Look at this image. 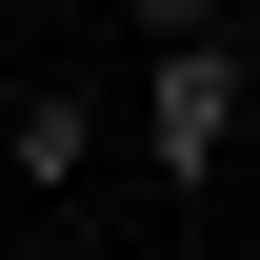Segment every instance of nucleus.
Masks as SVG:
<instances>
[{
    "mask_svg": "<svg viewBox=\"0 0 260 260\" xmlns=\"http://www.w3.org/2000/svg\"><path fill=\"white\" fill-rule=\"evenodd\" d=\"M240 120H260V80H240V20L220 40H160V80H140V160H160V200H200L240 160Z\"/></svg>",
    "mask_w": 260,
    "mask_h": 260,
    "instance_id": "1",
    "label": "nucleus"
},
{
    "mask_svg": "<svg viewBox=\"0 0 260 260\" xmlns=\"http://www.w3.org/2000/svg\"><path fill=\"white\" fill-rule=\"evenodd\" d=\"M140 40H220V0H140Z\"/></svg>",
    "mask_w": 260,
    "mask_h": 260,
    "instance_id": "3",
    "label": "nucleus"
},
{
    "mask_svg": "<svg viewBox=\"0 0 260 260\" xmlns=\"http://www.w3.org/2000/svg\"><path fill=\"white\" fill-rule=\"evenodd\" d=\"M0 160H20V180H60V200H80V160H100V100H80V80H40V100H20V120H0Z\"/></svg>",
    "mask_w": 260,
    "mask_h": 260,
    "instance_id": "2",
    "label": "nucleus"
},
{
    "mask_svg": "<svg viewBox=\"0 0 260 260\" xmlns=\"http://www.w3.org/2000/svg\"><path fill=\"white\" fill-rule=\"evenodd\" d=\"M220 20H240V0H220Z\"/></svg>",
    "mask_w": 260,
    "mask_h": 260,
    "instance_id": "4",
    "label": "nucleus"
}]
</instances>
